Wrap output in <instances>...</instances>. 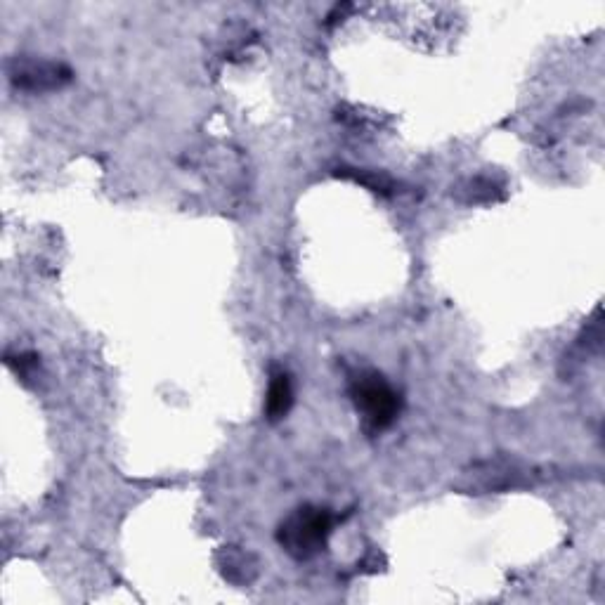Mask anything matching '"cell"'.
Here are the masks:
<instances>
[{
	"mask_svg": "<svg viewBox=\"0 0 605 605\" xmlns=\"http://www.w3.org/2000/svg\"><path fill=\"white\" fill-rule=\"evenodd\" d=\"M334 525L336 516L329 509L301 506L282 520L277 530V542L296 561H310L327 549Z\"/></svg>",
	"mask_w": 605,
	"mask_h": 605,
	"instance_id": "obj_1",
	"label": "cell"
},
{
	"mask_svg": "<svg viewBox=\"0 0 605 605\" xmlns=\"http://www.w3.org/2000/svg\"><path fill=\"white\" fill-rule=\"evenodd\" d=\"M350 400L360 412L364 428L372 433L386 431L400 414V395L379 372H360L353 376Z\"/></svg>",
	"mask_w": 605,
	"mask_h": 605,
	"instance_id": "obj_2",
	"label": "cell"
},
{
	"mask_svg": "<svg viewBox=\"0 0 605 605\" xmlns=\"http://www.w3.org/2000/svg\"><path fill=\"white\" fill-rule=\"evenodd\" d=\"M8 78L17 90L26 93H50L60 90L74 78L67 64L38 60V57H15L8 67Z\"/></svg>",
	"mask_w": 605,
	"mask_h": 605,
	"instance_id": "obj_3",
	"label": "cell"
},
{
	"mask_svg": "<svg viewBox=\"0 0 605 605\" xmlns=\"http://www.w3.org/2000/svg\"><path fill=\"white\" fill-rule=\"evenodd\" d=\"M218 568L223 572L227 582L244 587L258 577V561L249 551L239 549V546H223L218 551Z\"/></svg>",
	"mask_w": 605,
	"mask_h": 605,
	"instance_id": "obj_4",
	"label": "cell"
},
{
	"mask_svg": "<svg viewBox=\"0 0 605 605\" xmlns=\"http://www.w3.org/2000/svg\"><path fill=\"white\" fill-rule=\"evenodd\" d=\"M294 407V381L291 374L282 367H275L270 372L268 383V398H265V416L272 424L282 421Z\"/></svg>",
	"mask_w": 605,
	"mask_h": 605,
	"instance_id": "obj_5",
	"label": "cell"
},
{
	"mask_svg": "<svg viewBox=\"0 0 605 605\" xmlns=\"http://www.w3.org/2000/svg\"><path fill=\"white\" fill-rule=\"evenodd\" d=\"M336 175H343V178L360 182V185L367 187L376 194H383V197H390L395 192V182L383 173H374V171H364V168H338Z\"/></svg>",
	"mask_w": 605,
	"mask_h": 605,
	"instance_id": "obj_6",
	"label": "cell"
},
{
	"mask_svg": "<svg viewBox=\"0 0 605 605\" xmlns=\"http://www.w3.org/2000/svg\"><path fill=\"white\" fill-rule=\"evenodd\" d=\"M468 199L466 201H494V185L490 180L476 178L468 182Z\"/></svg>",
	"mask_w": 605,
	"mask_h": 605,
	"instance_id": "obj_7",
	"label": "cell"
}]
</instances>
